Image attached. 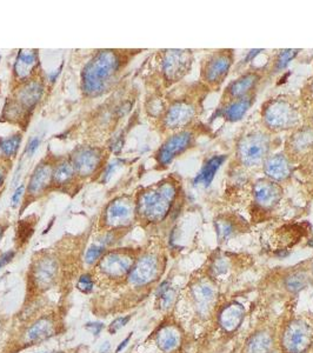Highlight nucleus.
Segmentation results:
<instances>
[{"instance_id": "1", "label": "nucleus", "mask_w": 313, "mask_h": 353, "mask_svg": "<svg viewBox=\"0 0 313 353\" xmlns=\"http://www.w3.org/2000/svg\"><path fill=\"white\" fill-rule=\"evenodd\" d=\"M121 67V60L115 51H100L82 70L81 81L85 95L96 97L107 91Z\"/></svg>"}, {"instance_id": "2", "label": "nucleus", "mask_w": 313, "mask_h": 353, "mask_svg": "<svg viewBox=\"0 0 313 353\" xmlns=\"http://www.w3.org/2000/svg\"><path fill=\"white\" fill-rule=\"evenodd\" d=\"M178 196L177 183L166 179L149 187L139 196L137 212L151 223L161 221L170 213Z\"/></svg>"}, {"instance_id": "3", "label": "nucleus", "mask_w": 313, "mask_h": 353, "mask_svg": "<svg viewBox=\"0 0 313 353\" xmlns=\"http://www.w3.org/2000/svg\"><path fill=\"white\" fill-rule=\"evenodd\" d=\"M264 125L272 132L295 129L300 122V112L292 99L285 97L271 99L264 104L261 111Z\"/></svg>"}, {"instance_id": "4", "label": "nucleus", "mask_w": 313, "mask_h": 353, "mask_svg": "<svg viewBox=\"0 0 313 353\" xmlns=\"http://www.w3.org/2000/svg\"><path fill=\"white\" fill-rule=\"evenodd\" d=\"M271 141L270 137L263 131H251L241 137L238 141L237 156L239 161L247 167L264 164L269 157Z\"/></svg>"}, {"instance_id": "5", "label": "nucleus", "mask_w": 313, "mask_h": 353, "mask_svg": "<svg viewBox=\"0 0 313 353\" xmlns=\"http://www.w3.org/2000/svg\"><path fill=\"white\" fill-rule=\"evenodd\" d=\"M232 64V50H220L211 53L201 61V81L211 88L219 87L226 79Z\"/></svg>"}, {"instance_id": "6", "label": "nucleus", "mask_w": 313, "mask_h": 353, "mask_svg": "<svg viewBox=\"0 0 313 353\" xmlns=\"http://www.w3.org/2000/svg\"><path fill=\"white\" fill-rule=\"evenodd\" d=\"M192 51L170 50L163 58V72L166 80L177 82L183 79L192 67Z\"/></svg>"}, {"instance_id": "7", "label": "nucleus", "mask_w": 313, "mask_h": 353, "mask_svg": "<svg viewBox=\"0 0 313 353\" xmlns=\"http://www.w3.org/2000/svg\"><path fill=\"white\" fill-rule=\"evenodd\" d=\"M195 133L190 130H183L171 136L156 152V160L160 165H169L171 161L185 151L189 150L195 143Z\"/></svg>"}, {"instance_id": "8", "label": "nucleus", "mask_w": 313, "mask_h": 353, "mask_svg": "<svg viewBox=\"0 0 313 353\" xmlns=\"http://www.w3.org/2000/svg\"><path fill=\"white\" fill-rule=\"evenodd\" d=\"M197 112L198 105L193 99H179L173 102L166 111L164 124L167 129L171 130L183 129L195 119Z\"/></svg>"}, {"instance_id": "9", "label": "nucleus", "mask_w": 313, "mask_h": 353, "mask_svg": "<svg viewBox=\"0 0 313 353\" xmlns=\"http://www.w3.org/2000/svg\"><path fill=\"white\" fill-rule=\"evenodd\" d=\"M158 273V259L153 255H146L139 258L133 265L129 275V280L132 285L143 286L155 280Z\"/></svg>"}, {"instance_id": "10", "label": "nucleus", "mask_w": 313, "mask_h": 353, "mask_svg": "<svg viewBox=\"0 0 313 353\" xmlns=\"http://www.w3.org/2000/svg\"><path fill=\"white\" fill-rule=\"evenodd\" d=\"M100 161L101 152L96 147H79L71 157V164L75 172L81 176L93 175Z\"/></svg>"}, {"instance_id": "11", "label": "nucleus", "mask_w": 313, "mask_h": 353, "mask_svg": "<svg viewBox=\"0 0 313 353\" xmlns=\"http://www.w3.org/2000/svg\"><path fill=\"white\" fill-rule=\"evenodd\" d=\"M310 329L301 321L289 325L284 333V346L289 353H303L311 343Z\"/></svg>"}, {"instance_id": "12", "label": "nucleus", "mask_w": 313, "mask_h": 353, "mask_svg": "<svg viewBox=\"0 0 313 353\" xmlns=\"http://www.w3.org/2000/svg\"><path fill=\"white\" fill-rule=\"evenodd\" d=\"M281 195H283V191L277 184V181H273L269 178L259 179L253 186L254 201L258 206L265 210L272 209L275 206V204L279 203Z\"/></svg>"}, {"instance_id": "13", "label": "nucleus", "mask_w": 313, "mask_h": 353, "mask_svg": "<svg viewBox=\"0 0 313 353\" xmlns=\"http://www.w3.org/2000/svg\"><path fill=\"white\" fill-rule=\"evenodd\" d=\"M260 79V75L258 72H249L240 76L238 79L233 80L227 85L226 90L224 91L221 106L227 102L235 100V99L243 98L250 93L254 92V87Z\"/></svg>"}, {"instance_id": "14", "label": "nucleus", "mask_w": 313, "mask_h": 353, "mask_svg": "<svg viewBox=\"0 0 313 353\" xmlns=\"http://www.w3.org/2000/svg\"><path fill=\"white\" fill-rule=\"evenodd\" d=\"M132 266V257L121 252H111L100 260L101 271L112 278L124 277L130 273Z\"/></svg>"}, {"instance_id": "15", "label": "nucleus", "mask_w": 313, "mask_h": 353, "mask_svg": "<svg viewBox=\"0 0 313 353\" xmlns=\"http://www.w3.org/2000/svg\"><path fill=\"white\" fill-rule=\"evenodd\" d=\"M133 215V207L129 200L119 198L111 203L105 211V223L109 226L119 227L127 224Z\"/></svg>"}, {"instance_id": "16", "label": "nucleus", "mask_w": 313, "mask_h": 353, "mask_svg": "<svg viewBox=\"0 0 313 353\" xmlns=\"http://www.w3.org/2000/svg\"><path fill=\"white\" fill-rule=\"evenodd\" d=\"M264 172L273 181L286 180L292 173L290 159L284 155L269 156L264 161Z\"/></svg>"}, {"instance_id": "17", "label": "nucleus", "mask_w": 313, "mask_h": 353, "mask_svg": "<svg viewBox=\"0 0 313 353\" xmlns=\"http://www.w3.org/2000/svg\"><path fill=\"white\" fill-rule=\"evenodd\" d=\"M58 265L53 258H41L33 269V280L39 289H47L56 280Z\"/></svg>"}, {"instance_id": "18", "label": "nucleus", "mask_w": 313, "mask_h": 353, "mask_svg": "<svg viewBox=\"0 0 313 353\" xmlns=\"http://www.w3.org/2000/svg\"><path fill=\"white\" fill-rule=\"evenodd\" d=\"M255 93H250L243 98L235 99V100H232L227 104L223 105V106L219 109V116L223 117V118L226 119L227 121L235 122L240 120L244 116L246 115L247 111L251 109V106L254 102Z\"/></svg>"}, {"instance_id": "19", "label": "nucleus", "mask_w": 313, "mask_h": 353, "mask_svg": "<svg viewBox=\"0 0 313 353\" xmlns=\"http://www.w3.org/2000/svg\"><path fill=\"white\" fill-rule=\"evenodd\" d=\"M287 146L292 155L304 156L311 152L313 150V127L306 126L295 130L289 139Z\"/></svg>"}, {"instance_id": "20", "label": "nucleus", "mask_w": 313, "mask_h": 353, "mask_svg": "<svg viewBox=\"0 0 313 353\" xmlns=\"http://www.w3.org/2000/svg\"><path fill=\"white\" fill-rule=\"evenodd\" d=\"M52 173L53 169L51 167L50 164H39L32 173L30 183H28V193L32 196H36L42 192V191L46 189L47 185L51 183V180H52Z\"/></svg>"}, {"instance_id": "21", "label": "nucleus", "mask_w": 313, "mask_h": 353, "mask_svg": "<svg viewBox=\"0 0 313 353\" xmlns=\"http://www.w3.org/2000/svg\"><path fill=\"white\" fill-rule=\"evenodd\" d=\"M56 333V324L51 318L44 317L37 320L26 332V340L28 343H40L52 337Z\"/></svg>"}, {"instance_id": "22", "label": "nucleus", "mask_w": 313, "mask_h": 353, "mask_svg": "<svg viewBox=\"0 0 313 353\" xmlns=\"http://www.w3.org/2000/svg\"><path fill=\"white\" fill-rule=\"evenodd\" d=\"M42 91H44V88H42V85L39 81L32 80L26 82L25 86L19 91L18 99H17L18 102L17 104L21 105V110L33 109L37 105V102L40 100Z\"/></svg>"}, {"instance_id": "23", "label": "nucleus", "mask_w": 313, "mask_h": 353, "mask_svg": "<svg viewBox=\"0 0 313 353\" xmlns=\"http://www.w3.org/2000/svg\"><path fill=\"white\" fill-rule=\"evenodd\" d=\"M37 60L38 58H37L36 51H20L14 64V73L17 79L20 81L26 80V78L31 76L34 68L37 67Z\"/></svg>"}, {"instance_id": "24", "label": "nucleus", "mask_w": 313, "mask_h": 353, "mask_svg": "<svg viewBox=\"0 0 313 353\" xmlns=\"http://www.w3.org/2000/svg\"><path fill=\"white\" fill-rule=\"evenodd\" d=\"M226 159V156H213L206 163L204 164V166L201 167L200 172L199 175L196 176L195 179V184H204L205 186H210L212 183V180L215 179V173L217 171L220 169V166L223 165V163Z\"/></svg>"}, {"instance_id": "25", "label": "nucleus", "mask_w": 313, "mask_h": 353, "mask_svg": "<svg viewBox=\"0 0 313 353\" xmlns=\"http://www.w3.org/2000/svg\"><path fill=\"white\" fill-rule=\"evenodd\" d=\"M244 318V309L239 304H231L227 305L221 311L219 321L220 325L224 327L226 331H233L240 325L241 320Z\"/></svg>"}, {"instance_id": "26", "label": "nucleus", "mask_w": 313, "mask_h": 353, "mask_svg": "<svg viewBox=\"0 0 313 353\" xmlns=\"http://www.w3.org/2000/svg\"><path fill=\"white\" fill-rule=\"evenodd\" d=\"M113 239H115L113 233H107L101 239H99V241L91 245L89 250L86 251V255H85V261L90 265L98 261L102 255V253L105 252V249L115 241Z\"/></svg>"}, {"instance_id": "27", "label": "nucleus", "mask_w": 313, "mask_h": 353, "mask_svg": "<svg viewBox=\"0 0 313 353\" xmlns=\"http://www.w3.org/2000/svg\"><path fill=\"white\" fill-rule=\"evenodd\" d=\"M156 343L161 351L170 353L175 351L179 345V334L171 327H164L156 337Z\"/></svg>"}, {"instance_id": "28", "label": "nucleus", "mask_w": 313, "mask_h": 353, "mask_svg": "<svg viewBox=\"0 0 313 353\" xmlns=\"http://www.w3.org/2000/svg\"><path fill=\"white\" fill-rule=\"evenodd\" d=\"M75 169L71 161H62L53 169L52 183L56 185H66L75 178Z\"/></svg>"}, {"instance_id": "29", "label": "nucleus", "mask_w": 313, "mask_h": 353, "mask_svg": "<svg viewBox=\"0 0 313 353\" xmlns=\"http://www.w3.org/2000/svg\"><path fill=\"white\" fill-rule=\"evenodd\" d=\"M193 298L197 301V305L200 307L201 311H204L215 299V290L207 284H200L193 287Z\"/></svg>"}, {"instance_id": "30", "label": "nucleus", "mask_w": 313, "mask_h": 353, "mask_svg": "<svg viewBox=\"0 0 313 353\" xmlns=\"http://www.w3.org/2000/svg\"><path fill=\"white\" fill-rule=\"evenodd\" d=\"M272 347V339L269 334L259 333L255 334L247 345L249 353H270Z\"/></svg>"}, {"instance_id": "31", "label": "nucleus", "mask_w": 313, "mask_h": 353, "mask_svg": "<svg viewBox=\"0 0 313 353\" xmlns=\"http://www.w3.org/2000/svg\"><path fill=\"white\" fill-rule=\"evenodd\" d=\"M22 137L20 133L8 137V138H0V151L4 156L14 157L20 147Z\"/></svg>"}, {"instance_id": "32", "label": "nucleus", "mask_w": 313, "mask_h": 353, "mask_svg": "<svg viewBox=\"0 0 313 353\" xmlns=\"http://www.w3.org/2000/svg\"><path fill=\"white\" fill-rule=\"evenodd\" d=\"M299 51L298 50H283L278 53L277 58L274 60V68L278 71L284 70L292 59L295 58Z\"/></svg>"}, {"instance_id": "33", "label": "nucleus", "mask_w": 313, "mask_h": 353, "mask_svg": "<svg viewBox=\"0 0 313 353\" xmlns=\"http://www.w3.org/2000/svg\"><path fill=\"white\" fill-rule=\"evenodd\" d=\"M307 279L305 275H300V273H297V275H293L292 277H290L286 280V287L289 291L291 292H299L300 290H303L304 287L306 286Z\"/></svg>"}, {"instance_id": "34", "label": "nucleus", "mask_w": 313, "mask_h": 353, "mask_svg": "<svg viewBox=\"0 0 313 353\" xmlns=\"http://www.w3.org/2000/svg\"><path fill=\"white\" fill-rule=\"evenodd\" d=\"M217 230H218V237L221 240L230 238L235 233V225L232 224L231 220H220L217 223Z\"/></svg>"}, {"instance_id": "35", "label": "nucleus", "mask_w": 313, "mask_h": 353, "mask_svg": "<svg viewBox=\"0 0 313 353\" xmlns=\"http://www.w3.org/2000/svg\"><path fill=\"white\" fill-rule=\"evenodd\" d=\"M93 285H95V284H93L92 277H91L90 275H87V273H85V275H82L81 277L79 278L77 287H78V290H80L81 292L90 293L93 290Z\"/></svg>"}, {"instance_id": "36", "label": "nucleus", "mask_w": 313, "mask_h": 353, "mask_svg": "<svg viewBox=\"0 0 313 353\" xmlns=\"http://www.w3.org/2000/svg\"><path fill=\"white\" fill-rule=\"evenodd\" d=\"M130 319H131V315H127V317H119V318H117V319L113 320L110 325L111 334H116L119 330L123 329V327L126 325L127 323H129Z\"/></svg>"}, {"instance_id": "37", "label": "nucleus", "mask_w": 313, "mask_h": 353, "mask_svg": "<svg viewBox=\"0 0 313 353\" xmlns=\"http://www.w3.org/2000/svg\"><path fill=\"white\" fill-rule=\"evenodd\" d=\"M24 192H25V185L20 184L16 190H14L12 197H11V206L12 207L18 206V204L20 203L21 197L24 196Z\"/></svg>"}, {"instance_id": "38", "label": "nucleus", "mask_w": 313, "mask_h": 353, "mask_svg": "<svg viewBox=\"0 0 313 353\" xmlns=\"http://www.w3.org/2000/svg\"><path fill=\"white\" fill-rule=\"evenodd\" d=\"M39 145H40V138H39V137H34V138L31 139L26 146V151H25L27 157L34 156V153H36L37 150H38Z\"/></svg>"}, {"instance_id": "39", "label": "nucleus", "mask_w": 313, "mask_h": 353, "mask_svg": "<svg viewBox=\"0 0 313 353\" xmlns=\"http://www.w3.org/2000/svg\"><path fill=\"white\" fill-rule=\"evenodd\" d=\"M85 329H86L89 332L92 333V334L98 335L99 333L101 332V330L104 329V324L102 323H87L86 325H85Z\"/></svg>"}, {"instance_id": "40", "label": "nucleus", "mask_w": 313, "mask_h": 353, "mask_svg": "<svg viewBox=\"0 0 313 353\" xmlns=\"http://www.w3.org/2000/svg\"><path fill=\"white\" fill-rule=\"evenodd\" d=\"M13 258H14V251H8L2 253V255H0V270H1L4 266H6Z\"/></svg>"}, {"instance_id": "41", "label": "nucleus", "mask_w": 313, "mask_h": 353, "mask_svg": "<svg viewBox=\"0 0 313 353\" xmlns=\"http://www.w3.org/2000/svg\"><path fill=\"white\" fill-rule=\"evenodd\" d=\"M212 270L215 273H217V275H221V273L226 272L227 265L223 260V259H219V260H217L215 264H213V269Z\"/></svg>"}, {"instance_id": "42", "label": "nucleus", "mask_w": 313, "mask_h": 353, "mask_svg": "<svg viewBox=\"0 0 313 353\" xmlns=\"http://www.w3.org/2000/svg\"><path fill=\"white\" fill-rule=\"evenodd\" d=\"M116 165H117V163H113V164H111L109 167H107L106 172H105V175H104V180H107V179H109V176L112 175L113 172H115Z\"/></svg>"}, {"instance_id": "43", "label": "nucleus", "mask_w": 313, "mask_h": 353, "mask_svg": "<svg viewBox=\"0 0 313 353\" xmlns=\"http://www.w3.org/2000/svg\"><path fill=\"white\" fill-rule=\"evenodd\" d=\"M131 334H132V333H131ZM131 334L129 335V337L126 338V339H124V341H121V343L119 344L118 347H117V350H116V352H117V353H119L120 351H123V350L125 349V347L127 346V343H129L130 339H131Z\"/></svg>"}, {"instance_id": "44", "label": "nucleus", "mask_w": 313, "mask_h": 353, "mask_svg": "<svg viewBox=\"0 0 313 353\" xmlns=\"http://www.w3.org/2000/svg\"><path fill=\"white\" fill-rule=\"evenodd\" d=\"M259 52H261V50H252V51H251V52H250V53H249V56H247V57H246L245 61H249V60H251V59H252V58H254V57H255V56H257Z\"/></svg>"}, {"instance_id": "45", "label": "nucleus", "mask_w": 313, "mask_h": 353, "mask_svg": "<svg viewBox=\"0 0 313 353\" xmlns=\"http://www.w3.org/2000/svg\"><path fill=\"white\" fill-rule=\"evenodd\" d=\"M5 169L2 166H0V186H1L2 183H4V179H5Z\"/></svg>"}, {"instance_id": "46", "label": "nucleus", "mask_w": 313, "mask_h": 353, "mask_svg": "<svg viewBox=\"0 0 313 353\" xmlns=\"http://www.w3.org/2000/svg\"><path fill=\"white\" fill-rule=\"evenodd\" d=\"M109 349H110V343L109 341H106V343H105L104 345L100 347V353H106V351Z\"/></svg>"}, {"instance_id": "47", "label": "nucleus", "mask_w": 313, "mask_h": 353, "mask_svg": "<svg viewBox=\"0 0 313 353\" xmlns=\"http://www.w3.org/2000/svg\"><path fill=\"white\" fill-rule=\"evenodd\" d=\"M309 90H310V96H311V98L313 99V80H312L311 84H310Z\"/></svg>"}, {"instance_id": "48", "label": "nucleus", "mask_w": 313, "mask_h": 353, "mask_svg": "<svg viewBox=\"0 0 313 353\" xmlns=\"http://www.w3.org/2000/svg\"><path fill=\"white\" fill-rule=\"evenodd\" d=\"M2 233H4V227H2V226H1V225H0V238H1Z\"/></svg>"}, {"instance_id": "49", "label": "nucleus", "mask_w": 313, "mask_h": 353, "mask_svg": "<svg viewBox=\"0 0 313 353\" xmlns=\"http://www.w3.org/2000/svg\"><path fill=\"white\" fill-rule=\"evenodd\" d=\"M40 353H57V352H40Z\"/></svg>"}, {"instance_id": "50", "label": "nucleus", "mask_w": 313, "mask_h": 353, "mask_svg": "<svg viewBox=\"0 0 313 353\" xmlns=\"http://www.w3.org/2000/svg\"><path fill=\"white\" fill-rule=\"evenodd\" d=\"M0 59H1V56H0Z\"/></svg>"}]
</instances>
